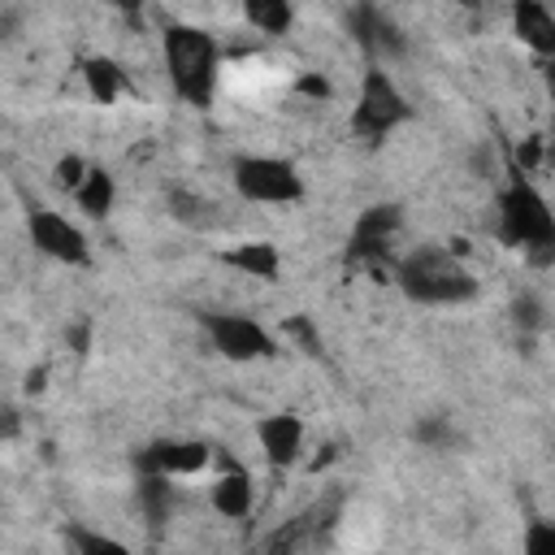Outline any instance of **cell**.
I'll return each mask as SVG.
<instances>
[{
	"instance_id": "cell-8",
	"label": "cell",
	"mask_w": 555,
	"mask_h": 555,
	"mask_svg": "<svg viewBox=\"0 0 555 555\" xmlns=\"http://www.w3.org/2000/svg\"><path fill=\"white\" fill-rule=\"evenodd\" d=\"M26 234H30V243H35L43 256H52V260H61V264H87V260H91L87 234H82L65 212H56V208H30Z\"/></svg>"
},
{
	"instance_id": "cell-23",
	"label": "cell",
	"mask_w": 555,
	"mask_h": 555,
	"mask_svg": "<svg viewBox=\"0 0 555 555\" xmlns=\"http://www.w3.org/2000/svg\"><path fill=\"white\" fill-rule=\"evenodd\" d=\"M295 343H299V351H312V356H321V330L312 325V317H304V312H295V317H286V325H282Z\"/></svg>"
},
{
	"instance_id": "cell-21",
	"label": "cell",
	"mask_w": 555,
	"mask_h": 555,
	"mask_svg": "<svg viewBox=\"0 0 555 555\" xmlns=\"http://www.w3.org/2000/svg\"><path fill=\"white\" fill-rule=\"evenodd\" d=\"M412 438H416L421 447H429V451H447V447L455 442V425H451L447 416H425V421L412 425Z\"/></svg>"
},
{
	"instance_id": "cell-33",
	"label": "cell",
	"mask_w": 555,
	"mask_h": 555,
	"mask_svg": "<svg viewBox=\"0 0 555 555\" xmlns=\"http://www.w3.org/2000/svg\"><path fill=\"white\" fill-rule=\"evenodd\" d=\"M460 9H486V0H455Z\"/></svg>"
},
{
	"instance_id": "cell-27",
	"label": "cell",
	"mask_w": 555,
	"mask_h": 555,
	"mask_svg": "<svg viewBox=\"0 0 555 555\" xmlns=\"http://www.w3.org/2000/svg\"><path fill=\"white\" fill-rule=\"evenodd\" d=\"M304 95H317V100H325L330 95V82L321 78V74H299V82H295Z\"/></svg>"
},
{
	"instance_id": "cell-22",
	"label": "cell",
	"mask_w": 555,
	"mask_h": 555,
	"mask_svg": "<svg viewBox=\"0 0 555 555\" xmlns=\"http://www.w3.org/2000/svg\"><path fill=\"white\" fill-rule=\"evenodd\" d=\"M65 542H69L74 551H87V555H104V551L121 555V551H126V542H117V538H108V533H91V529H82V525L65 529Z\"/></svg>"
},
{
	"instance_id": "cell-5",
	"label": "cell",
	"mask_w": 555,
	"mask_h": 555,
	"mask_svg": "<svg viewBox=\"0 0 555 555\" xmlns=\"http://www.w3.org/2000/svg\"><path fill=\"white\" fill-rule=\"evenodd\" d=\"M234 191L251 204H295L304 199V178L286 156H238L234 160Z\"/></svg>"
},
{
	"instance_id": "cell-9",
	"label": "cell",
	"mask_w": 555,
	"mask_h": 555,
	"mask_svg": "<svg viewBox=\"0 0 555 555\" xmlns=\"http://www.w3.org/2000/svg\"><path fill=\"white\" fill-rule=\"evenodd\" d=\"M347 26H351L356 43H360L377 65H386V61H395V56H403V52H408L403 30H399V26H395L377 4H369V0H360V4L347 13Z\"/></svg>"
},
{
	"instance_id": "cell-11",
	"label": "cell",
	"mask_w": 555,
	"mask_h": 555,
	"mask_svg": "<svg viewBox=\"0 0 555 555\" xmlns=\"http://www.w3.org/2000/svg\"><path fill=\"white\" fill-rule=\"evenodd\" d=\"M256 442L273 468H291L304 451V421L295 412H273L256 421Z\"/></svg>"
},
{
	"instance_id": "cell-10",
	"label": "cell",
	"mask_w": 555,
	"mask_h": 555,
	"mask_svg": "<svg viewBox=\"0 0 555 555\" xmlns=\"http://www.w3.org/2000/svg\"><path fill=\"white\" fill-rule=\"evenodd\" d=\"M208 442L195 438H160L139 455V473H165V477H191L208 464Z\"/></svg>"
},
{
	"instance_id": "cell-20",
	"label": "cell",
	"mask_w": 555,
	"mask_h": 555,
	"mask_svg": "<svg viewBox=\"0 0 555 555\" xmlns=\"http://www.w3.org/2000/svg\"><path fill=\"white\" fill-rule=\"evenodd\" d=\"M512 321H516V330L520 334H542L546 330V299L538 295V291H520L516 299H512Z\"/></svg>"
},
{
	"instance_id": "cell-16",
	"label": "cell",
	"mask_w": 555,
	"mask_h": 555,
	"mask_svg": "<svg viewBox=\"0 0 555 555\" xmlns=\"http://www.w3.org/2000/svg\"><path fill=\"white\" fill-rule=\"evenodd\" d=\"M165 204H169V217H173L178 225L195 230V234H204V230H212V225H217V204H212L208 195H199V191L173 186V191L165 195Z\"/></svg>"
},
{
	"instance_id": "cell-6",
	"label": "cell",
	"mask_w": 555,
	"mask_h": 555,
	"mask_svg": "<svg viewBox=\"0 0 555 555\" xmlns=\"http://www.w3.org/2000/svg\"><path fill=\"white\" fill-rule=\"evenodd\" d=\"M204 334L217 356L238 360V364H251L278 351L273 334L256 317H243V312H204Z\"/></svg>"
},
{
	"instance_id": "cell-26",
	"label": "cell",
	"mask_w": 555,
	"mask_h": 555,
	"mask_svg": "<svg viewBox=\"0 0 555 555\" xmlns=\"http://www.w3.org/2000/svg\"><path fill=\"white\" fill-rule=\"evenodd\" d=\"M516 160H520V173H529V169L542 160V139H525L520 152H516Z\"/></svg>"
},
{
	"instance_id": "cell-15",
	"label": "cell",
	"mask_w": 555,
	"mask_h": 555,
	"mask_svg": "<svg viewBox=\"0 0 555 555\" xmlns=\"http://www.w3.org/2000/svg\"><path fill=\"white\" fill-rule=\"evenodd\" d=\"M82 82H87L95 104H113L117 95L130 91V78H126V69L113 56H87L82 61Z\"/></svg>"
},
{
	"instance_id": "cell-34",
	"label": "cell",
	"mask_w": 555,
	"mask_h": 555,
	"mask_svg": "<svg viewBox=\"0 0 555 555\" xmlns=\"http://www.w3.org/2000/svg\"><path fill=\"white\" fill-rule=\"evenodd\" d=\"M104 4H117V9H130L134 0H104Z\"/></svg>"
},
{
	"instance_id": "cell-17",
	"label": "cell",
	"mask_w": 555,
	"mask_h": 555,
	"mask_svg": "<svg viewBox=\"0 0 555 555\" xmlns=\"http://www.w3.org/2000/svg\"><path fill=\"white\" fill-rule=\"evenodd\" d=\"M74 199H78V208H82L87 217H108V212H113V199H117L113 173H108L104 165H87L82 182L74 186Z\"/></svg>"
},
{
	"instance_id": "cell-28",
	"label": "cell",
	"mask_w": 555,
	"mask_h": 555,
	"mask_svg": "<svg viewBox=\"0 0 555 555\" xmlns=\"http://www.w3.org/2000/svg\"><path fill=\"white\" fill-rule=\"evenodd\" d=\"M17 30H22V13L17 9H0V43L17 39Z\"/></svg>"
},
{
	"instance_id": "cell-2",
	"label": "cell",
	"mask_w": 555,
	"mask_h": 555,
	"mask_svg": "<svg viewBox=\"0 0 555 555\" xmlns=\"http://www.w3.org/2000/svg\"><path fill=\"white\" fill-rule=\"evenodd\" d=\"M395 282L412 304L455 308L477 295V278L451 247H416L395 264Z\"/></svg>"
},
{
	"instance_id": "cell-7",
	"label": "cell",
	"mask_w": 555,
	"mask_h": 555,
	"mask_svg": "<svg viewBox=\"0 0 555 555\" xmlns=\"http://www.w3.org/2000/svg\"><path fill=\"white\" fill-rule=\"evenodd\" d=\"M403 225V212L399 204H369L356 225H351V238H347V264H373L382 269L390 260V247H395V234Z\"/></svg>"
},
{
	"instance_id": "cell-19",
	"label": "cell",
	"mask_w": 555,
	"mask_h": 555,
	"mask_svg": "<svg viewBox=\"0 0 555 555\" xmlns=\"http://www.w3.org/2000/svg\"><path fill=\"white\" fill-rule=\"evenodd\" d=\"M243 17L260 35H286L295 26V4L291 0H243Z\"/></svg>"
},
{
	"instance_id": "cell-12",
	"label": "cell",
	"mask_w": 555,
	"mask_h": 555,
	"mask_svg": "<svg viewBox=\"0 0 555 555\" xmlns=\"http://www.w3.org/2000/svg\"><path fill=\"white\" fill-rule=\"evenodd\" d=\"M221 264L238 269L243 278H256V282H278L282 273V251L269 243V238H247V243H234L221 251Z\"/></svg>"
},
{
	"instance_id": "cell-30",
	"label": "cell",
	"mask_w": 555,
	"mask_h": 555,
	"mask_svg": "<svg viewBox=\"0 0 555 555\" xmlns=\"http://www.w3.org/2000/svg\"><path fill=\"white\" fill-rule=\"evenodd\" d=\"M17 425H22V421H17V412H13V408H0V438H13V434H17Z\"/></svg>"
},
{
	"instance_id": "cell-14",
	"label": "cell",
	"mask_w": 555,
	"mask_h": 555,
	"mask_svg": "<svg viewBox=\"0 0 555 555\" xmlns=\"http://www.w3.org/2000/svg\"><path fill=\"white\" fill-rule=\"evenodd\" d=\"M512 26H516L520 43H529L538 56L555 52V17L542 0H516L512 4Z\"/></svg>"
},
{
	"instance_id": "cell-13",
	"label": "cell",
	"mask_w": 555,
	"mask_h": 555,
	"mask_svg": "<svg viewBox=\"0 0 555 555\" xmlns=\"http://www.w3.org/2000/svg\"><path fill=\"white\" fill-rule=\"evenodd\" d=\"M208 503H212V512L225 516V520H247V516H251V503H256V486H251L247 468L221 473V477L212 481V490H208Z\"/></svg>"
},
{
	"instance_id": "cell-1",
	"label": "cell",
	"mask_w": 555,
	"mask_h": 555,
	"mask_svg": "<svg viewBox=\"0 0 555 555\" xmlns=\"http://www.w3.org/2000/svg\"><path fill=\"white\" fill-rule=\"evenodd\" d=\"M160 56H165V74H169L173 91L191 108H208L212 91H217V69H221L217 39L191 22H173L160 39Z\"/></svg>"
},
{
	"instance_id": "cell-24",
	"label": "cell",
	"mask_w": 555,
	"mask_h": 555,
	"mask_svg": "<svg viewBox=\"0 0 555 555\" xmlns=\"http://www.w3.org/2000/svg\"><path fill=\"white\" fill-rule=\"evenodd\" d=\"M82 173H87V160H82V156L69 152V156L56 160V186H69V191H74V186L82 182Z\"/></svg>"
},
{
	"instance_id": "cell-25",
	"label": "cell",
	"mask_w": 555,
	"mask_h": 555,
	"mask_svg": "<svg viewBox=\"0 0 555 555\" xmlns=\"http://www.w3.org/2000/svg\"><path fill=\"white\" fill-rule=\"evenodd\" d=\"M551 546H555V529H551V525H533L529 538H525V551L538 555V551H551Z\"/></svg>"
},
{
	"instance_id": "cell-31",
	"label": "cell",
	"mask_w": 555,
	"mask_h": 555,
	"mask_svg": "<svg viewBox=\"0 0 555 555\" xmlns=\"http://www.w3.org/2000/svg\"><path fill=\"white\" fill-rule=\"evenodd\" d=\"M69 338H74V347H78V351H87V325H74V330H69Z\"/></svg>"
},
{
	"instance_id": "cell-4",
	"label": "cell",
	"mask_w": 555,
	"mask_h": 555,
	"mask_svg": "<svg viewBox=\"0 0 555 555\" xmlns=\"http://www.w3.org/2000/svg\"><path fill=\"white\" fill-rule=\"evenodd\" d=\"M403 121H412V104L408 95L395 87V78L382 65H369L360 78V95L351 108V130L364 143H382L386 134H395Z\"/></svg>"
},
{
	"instance_id": "cell-29",
	"label": "cell",
	"mask_w": 555,
	"mask_h": 555,
	"mask_svg": "<svg viewBox=\"0 0 555 555\" xmlns=\"http://www.w3.org/2000/svg\"><path fill=\"white\" fill-rule=\"evenodd\" d=\"M490 169H494V156H490L486 143H477V147H473V173H490Z\"/></svg>"
},
{
	"instance_id": "cell-32",
	"label": "cell",
	"mask_w": 555,
	"mask_h": 555,
	"mask_svg": "<svg viewBox=\"0 0 555 555\" xmlns=\"http://www.w3.org/2000/svg\"><path fill=\"white\" fill-rule=\"evenodd\" d=\"M26 390H43V369H30L26 373Z\"/></svg>"
},
{
	"instance_id": "cell-3",
	"label": "cell",
	"mask_w": 555,
	"mask_h": 555,
	"mask_svg": "<svg viewBox=\"0 0 555 555\" xmlns=\"http://www.w3.org/2000/svg\"><path fill=\"white\" fill-rule=\"evenodd\" d=\"M499 238L507 247L529 251L533 264H551L555 260V217H551V204H546V195L520 169L499 191Z\"/></svg>"
},
{
	"instance_id": "cell-18",
	"label": "cell",
	"mask_w": 555,
	"mask_h": 555,
	"mask_svg": "<svg viewBox=\"0 0 555 555\" xmlns=\"http://www.w3.org/2000/svg\"><path fill=\"white\" fill-rule=\"evenodd\" d=\"M139 512L152 525H165L173 516V477H165V473H139Z\"/></svg>"
}]
</instances>
